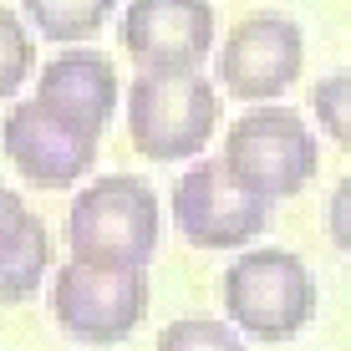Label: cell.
Masks as SVG:
<instances>
[{"instance_id": "ba28073f", "label": "cell", "mask_w": 351, "mask_h": 351, "mask_svg": "<svg viewBox=\"0 0 351 351\" xmlns=\"http://www.w3.org/2000/svg\"><path fill=\"white\" fill-rule=\"evenodd\" d=\"M0 143H5V158L16 163V173L36 189H71L97 163V132L66 123L41 97H26L10 107Z\"/></svg>"}, {"instance_id": "9a60e30c", "label": "cell", "mask_w": 351, "mask_h": 351, "mask_svg": "<svg viewBox=\"0 0 351 351\" xmlns=\"http://www.w3.org/2000/svg\"><path fill=\"white\" fill-rule=\"evenodd\" d=\"M311 107H316V123L326 128V138L341 153H351V71L321 77L316 92H311Z\"/></svg>"}, {"instance_id": "5b68a950", "label": "cell", "mask_w": 351, "mask_h": 351, "mask_svg": "<svg viewBox=\"0 0 351 351\" xmlns=\"http://www.w3.org/2000/svg\"><path fill=\"white\" fill-rule=\"evenodd\" d=\"M51 316L71 341L87 346L128 341L148 316V265L66 260L51 280Z\"/></svg>"}, {"instance_id": "7a4b0ae2", "label": "cell", "mask_w": 351, "mask_h": 351, "mask_svg": "<svg viewBox=\"0 0 351 351\" xmlns=\"http://www.w3.org/2000/svg\"><path fill=\"white\" fill-rule=\"evenodd\" d=\"M158 229H163V214L148 178L107 173L77 193V204L66 214V245H71V260L148 265L158 250Z\"/></svg>"}, {"instance_id": "30bf717a", "label": "cell", "mask_w": 351, "mask_h": 351, "mask_svg": "<svg viewBox=\"0 0 351 351\" xmlns=\"http://www.w3.org/2000/svg\"><path fill=\"white\" fill-rule=\"evenodd\" d=\"M117 92H123L117 87V66L102 51H62L36 77V97L46 107H56L66 123L97 132V138L107 132V123L117 112Z\"/></svg>"}, {"instance_id": "7c38bea8", "label": "cell", "mask_w": 351, "mask_h": 351, "mask_svg": "<svg viewBox=\"0 0 351 351\" xmlns=\"http://www.w3.org/2000/svg\"><path fill=\"white\" fill-rule=\"evenodd\" d=\"M46 265H51V234H46V224L36 219L26 229V239L10 245L5 255H0V306L31 300L36 285L46 280Z\"/></svg>"}, {"instance_id": "e0dca14e", "label": "cell", "mask_w": 351, "mask_h": 351, "mask_svg": "<svg viewBox=\"0 0 351 351\" xmlns=\"http://www.w3.org/2000/svg\"><path fill=\"white\" fill-rule=\"evenodd\" d=\"M326 229H331V245L351 260V173L331 189V204H326Z\"/></svg>"}, {"instance_id": "52a82bcc", "label": "cell", "mask_w": 351, "mask_h": 351, "mask_svg": "<svg viewBox=\"0 0 351 351\" xmlns=\"http://www.w3.org/2000/svg\"><path fill=\"white\" fill-rule=\"evenodd\" d=\"M275 199H260L224 168V158L193 163L173 184V224L193 250H239L270 229Z\"/></svg>"}, {"instance_id": "277c9868", "label": "cell", "mask_w": 351, "mask_h": 351, "mask_svg": "<svg viewBox=\"0 0 351 351\" xmlns=\"http://www.w3.org/2000/svg\"><path fill=\"white\" fill-rule=\"evenodd\" d=\"M224 168L260 199H295L316 178L321 148L311 138L306 117L280 102H255L224 132Z\"/></svg>"}, {"instance_id": "6da1fadb", "label": "cell", "mask_w": 351, "mask_h": 351, "mask_svg": "<svg viewBox=\"0 0 351 351\" xmlns=\"http://www.w3.org/2000/svg\"><path fill=\"white\" fill-rule=\"evenodd\" d=\"M219 82L199 66H138L128 87V132L132 148L153 163H178L209 148L219 128Z\"/></svg>"}, {"instance_id": "8992f818", "label": "cell", "mask_w": 351, "mask_h": 351, "mask_svg": "<svg viewBox=\"0 0 351 351\" xmlns=\"http://www.w3.org/2000/svg\"><path fill=\"white\" fill-rule=\"evenodd\" d=\"M300 66H306V31L295 16H280V10L234 21L224 46L214 51V82L250 107L285 97L300 82Z\"/></svg>"}, {"instance_id": "4fadbf2b", "label": "cell", "mask_w": 351, "mask_h": 351, "mask_svg": "<svg viewBox=\"0 0 351 351\" xmlns=\"http://www.w3.org/2000/svg\"><path fill=\"white\" fill-rule=\"evenodd\" d=\"M158 351H245L234 321H214V316H184L173 326H163Z\"/></svg>"}, {"instance_id": "8fae6325", "label": "cell", "mask_w": 351, "mask_h": 351, "mask_svg": "<svg viewBox=\"0 0 351 351\" xmlns=\"http://www.w3.org/2000/svg\"><path fill=\"white\" fill-rule=\"evenodd\" d=\"M21 10L31 16V26L56 46L87 41L107 26V16L117 10V0H21Z\"/></svg>"}, {"instance_id": "3957f363", "label": "cell", "mask_w": 351, "mask_h": 351, "mask_svg": "<svg viewBox=\"0 0 351 351\" xmlns=\"http://www.w3.org/2000/svg\"><path fill=\"white\" fill-rule=\"evenodd\" d=\"M224 316L255 341H290L316 321V275L290 250H245L224 270Z\"/></svg>"}, {"instance_id": "9c48e42d", "label": "cell", "mask_w": 351, "mask_h": 351, "mask_svg": "<svg viewBox=\"0 0 351 351\" xmlns=\"http://www.w3.org/2000/svg\"><path fill=\"white\" fill-rule=\"evenodd\" d=\"M117 36L138 66H204L214 56V5L209 0H128Z\"/></svg>"}, {"instance_id": "5bb4252c", "label": "cell", "mask_w": 351, "mask_h": 351, "mask_svg": "<svg viewBox=\"0 0 351 351\" xmlns=\"http://www.w3.org/2000/svg\"><path fill=\"white\" fill-rule=\"evenodd\" d=\"M31 66H36V41H31L26 21L0 5V102L26 87Z\"/></svg>"}, {"instance_id": "2e32d148", "label": "cell", "mask_w": 351, "mask_h": 351, "mask_svg": "<svg viewBox=\"0 0 351 351\" xmlns=\"http://www.w3.org/2000/svg\"><path fill=\"white\" fill-rule=\"evenodd\" d=\"M31 224H36V214L26 209V199H21L16 189H5V184H0V255H5L10 245H21Z\"/></svg>"}]
</instances>
